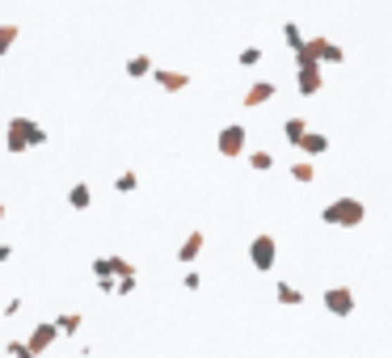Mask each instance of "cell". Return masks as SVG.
<instances>
[{"mask_svg": "<svg viewBox=\"0 0 392 358\" xmlns=\"http://www.w3.org/2000/svg\"><path fill=\"white\" fill-rule=\"evenodd\" d=\"M363 219H367V203L355 198V194L329 198V203L321 207V224H329V228H359Z\"/></svg>", "mask_w": 392, "mask_h": 358, "instance_id": "cell-1", "label": "cell"}, {"mask_svg": "<svg viewBox=\"0 0 392 358\" xmlns=\"http://www.w3.org/2000/svg\"><path fill=\"white\" fill-rule=\"evenodd\" d=\"M122 279H135V266L127 257H93V283L110 295H118V283Z\"/></svg>", "mask_w": 392, "mask_h": 358, "instance_id": "cell-2", "label": "cell"}, {"mask_svg": "<svg viewBox=\"0 0 392 358\" xmlns=\"http://www.w3.org/2000/svg\"><path fill=\"white\" fill-rule=\"evenodd\" d=\"M296 89H300V97H317V93L325 89V72H321L317 59L296 55Z\"/></svg>", "mask_w": 392, "mask_h": 358, "instance_id": "cell-3", "label": "cell"}, {"mask_svg": "<svg viewBox=\"0 0 392 358\" xmlns=\"http://www.w3.org/2000/svg\"><path fill=\"white\" fill-rule=\"evenodd\" d=\"M249 262H253L258 274H270V270L279 266V241H274L270 232H258V236L249 241Z\"/></svg>", "mask_w": 392, "mask_h": 358, "instance_id": "cell-4", "label": "cell"}, {"mask_svg": "<svg viewBox=\"0 0 392 358\" xmlns=\"http://www.w3.org/2000/svg\"><path fill=\"white\" fill-rule=\"evenodd\" d=\"M4 135H13V139H21L25 148H42L51 135H46V127L42 122H34V118H8V127H4Z\"/></svg>", "mask_w": 392, "mask_h": 358, "instance_id": "cell-5", "label": "cell"}, {"mask_svg": "<svg viewBox=\"0 0 392 358\" xmlns=\"http://www.w3.org/2000/svg\"><path fill=\"white\" fill-rule=\"evenodd\" d=\"M245 143H249L245 122H228V127L215 135V148H220V156H224V160H236V156L245 152Z\"/></svg>", "mask_w": 392, "mask_h": 358, "instance_id": "cell-6", "label": "cell"}, {"mask_svg": "<svg viewBox=\"0 0 392 358\" xmlns=\"http://www.w3.org/2000/svg\"><path fill=\"white\" fill-rule=\"evenodd\" d=\"M304 55H308V59H317L321 68H325V63H346V51H342L334 38H325V34H312V38H308V46H304Z\"/></svg>", "mask_w": 392, "mask_h": 358, "instance_id": "cell-7", "label": "cell"}, {"mask_svg": "<svg viewBox=\"0 0 392 358\" xmlns=\"http://www.w3.org/2000/svg\"><path fill=\"white\" fill-rule=\"evenodd\" d=\"M59 338H63V333H59V325H55V321H38V325L25 333V342H30L34 358H42L51 346H55V342H59Z\"/></svg>", "mask_w": 392, "mask_h": 358, "instance_id": "cell-8", "label": "cell"}, {"mask_svg": "<svg viewBox=\"0 0 392 358\" xmlns=\"http://www.w3.org/2000/svg\"><path fill=\"white\" fill-rule=\"evenodd\" d=\"M321 304H325L329 317H350V312H355V291H350V287H325Z\"/></svg>", "mask_w": 392, "mask_h": 358, "instance_id": "cell-9", "label": "cell"}, {"mask_svg": "<svg viewBox=\"0 0 392 358\" xmlns=\"http://www.w3.org/2000/svg\"><path fill=\"white\" fill-rule=\"evenodd\" d=\"M152 80H156V89H165V93H182V89H190V76L177 72V68H156Z\"/></svg>", "mask_w": 392, "mask_h": 358, "instance_id": "cell-10", "label": "cell"}, {"mask_svg": "<svg viewBox=\"0 0 392 358\" xmlns=\"http://www.w3.org/2000/svg\"><path fill=\"white\" fill-rule=\"evenodd\" d=\"M279 97V84L274 80H253L249 89H245V106L249 110H258V106H266V101H274Z\"/></svg>", "mask_w": 392, "mask_h": 358, "instance_id": "cell-11", "label": "cell"}, {"mask_svg": "<svg viewBox=\"0 0 392 358\" xmlns=\"http://www.w3.org/2000/svg\"><path fill=\"white\" fill-rule=\"evenodd\" d=\"M68 207H72V211H89V207H93V186H89V181L68 186Z\"/></svg>", "mask_w": 392, "mask_h": 358, "instance_id": "cell-12", "label": "cell"}, {"mask_svg": "<svg viewBox=\"0 0 392 358\" xmlns=\"http://www.w3.org/2000/svg\"><path fill=\"white\" fill-rule=\"evenodd\" d=\"M198 253H203V232H190V236L177 245V262H182V266H194Z\"/></svg>", "mask_w": 392, "mask_h": 358, "instance_id": "cell-13", "label": "cell"}, {"mask_svg": "<svg viewBox=\"0 0 392 358\" xmlns=\"http://www.w3.org/2000/svg\"><path fill=\"white\" fill-rule=\"evenodd\" d=\"M300 152H304V160H312V156H325V152H329V135H321V131H308V135H304V143H300Z\"/></svg>", "mask_w": 392, "mask_h": 358, "instance_id": "cell-14", "label": "cell"}, {"mask_svg": "<svg viewBox=\"0 0 392 358\" xmlns=\"http://www.w3.org/2000/svg\"><path fill=\"white\" fill-rule=\"evenodd\" d=\"M274 300H279L283 308H296V304H304V291H300L296 283H287V279H279V283H274Z\"/></svg>", "mask_w": 392, "mask_h": 358, "instance_id": "cell-15", "label": "cell"}, {"mask_svg": "<svg viewBox=\"0 0 392 358\" xmlns=\"http://www.w3.org/2000/svg\"><path fill=\"white\" fill-rule=\"evenodd\" d=\"M308 131H312V127H308L304 118H287V122H283V135H287V143H291L296 152H300V143H304V135H308Z\"/></svg>", "mask_w": 392, "mask_h": 358, "instance_id": "cell-16", "label": "cell"}, {"mask_svg": "<svg viewBox=\"0 0 392 358\" xmlns=\"http://www.w3.org/2000/svg\"><path fill=\"white\" fill-rule=\"evenodd\" d=\"M283 42H287L296 55H304V46H308V38L300 34V25H296V21H287V25H283Z\"/></svg>", "mask_w": 392, "mask_h": 358, "instance_id": "cell-17", "label": "cell"}, {"mask_svg": "<svg viewBox=\"0 0 392 358\" xmlns=\"http://www.w3.org/2000/svg\"><path fill=\"white\" fill-rule=\"evenodd\" d=\"M152 72H156V68H152V59H148V55H131V59H127V76H131V80L152 76Z\"/></svg>", "mask_w": 392, "mask_h": 358, "instance_id": "cell-18", "label": "cell"}, {"mask_svg": "<svg viewBox=\"0 0 392 358\" xmlns=\"http://www.w3.org/2000/svg\"><path fill=\"white\" fill-rule=\"evenodd\" d=\"M114 190H118V194H135V190H139V173H135V169H122V173L114 177Z\"/></svg>", "mask_w": 392, "mask_h": 358, "instance_id": "cell-19", "label": "cell"}, {"mask_svg": "<svg viewBox=\"0 0 392 358\" xmlns=\"http://www.w3.org/2000/svg\"><path fill=\"white\" fill-rule=\"evenodd\" d=\"M55 325H59V333H63V338H76V333H80V312H59V317H55Z\"/></svg>", "mask_w": 392, "mask_h": 358, "instance_id": "cell-20", "label": "cell"}, {"mask_svg": "<svg viewBox=\"0 0 392 358\" xmlns=\"http://www.w3.org/2000/svg\"><path fill=\"white\" fill-rule=\"evenodd\" d=\"M249 165H253L258 173H270V169H274V152H266V148H258V152H249Z\"/></svg>", "mask_w": 392, "mask_h": 358, "instance_id": "cell-21", "label": "cell"}, {"mask_svg": "<svg viewBox=\"0 0 392 358\" xmlns=\"http://www.w3.org/2000/svg\"><path fill=\"white\" fill-rule=\"evenodd\" d=\"M291 177H296L300 186H308V181L317 177V169H312V160H296V165H291Z\"/></svg>", "mask_w": 392, "mask_h": 358, "instance_id": "cell-22", "label": "cell"}, {"mask_svg": "<svg viewBox=\"0 0 392 358\" xmlns=\"http://www.w3.org/2000/svg\"><path fill=\"white\" fill-rule=\"evenodd\" d=\"M4 358H34V350H30L25 338H13V342L4 346Z\"/></svg>", "mask_w": 392, "mask_h": 358, "instance_id": "cell-23", "label": "cell"}, {"mask_svg": "<svg viewBox=\"0 0 392 358\" xmlns=\"http://www.w3.org/2000/svg\"><path fill=\"white\" fill-rule=\"evenodd\" d=\"M236 63H241V68H253V63H262V46H241Z\"/></svg>", "mask_w": 392, "mask_h": 358, "instance_id": "cell-24", "label": "cell"}, {"mask_svg": "<svg viewBox=\"0 0 392 358\" xmlns=\"http://www.w3.org/2000/svg\"><path fill=\"white\" fill-rule=\"evenodd\" d=\"M13 42H17V25H8V21H4V25H0V55H8V46H13Z\"/></svg>", "mask_w": 392, "mask_h": 358, "instance_id": "cell-25", "label": "cell"}, {"mask_svg": "<svg viewBox=\"0 0 392 358\" xmlns=\"http://www.w3.org/2000/svg\"><path fill=\"white\" fill-rule=\"evenodd\" d=\"M182 287H186V291H198V287H203V274H198V270H186V274H182Z\"/></svg>", "mask_w": 392, "mask_h": 358, "instance_id": "cell-26", "label": "cell"}, {"mask_svg": "<svg viewBox=\"0 0 392 358\" xmlns=\"http://www.w3.org/2000/svg\"><path fill=\"white\" fill-rule=\"evenodd\" d=\"M118 295H135V279H122L118 283Z\"/></svg>", "mask_w": 392, "mask_h": 358, "instance_id": "cell-27", "label": "cell"}, {"mask_svg": "<svg viewBox=\"0 0 392 358\" xmlns=\"http://www.w3.org/2000/svg\"><path fill=\"white\" fill-rule=\"evenodd\" d=\"M17 312H21V300H8V304H4V317H8V321H13V317H17Z\"/></svg>", "mask_w": 392, "mask_h": 358, "instance_id": "cell-28", "label": "cell"}]
</instances>
